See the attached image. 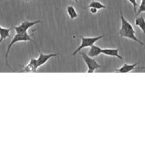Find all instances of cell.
Masks as SVG:
<instances>
[{
	"instance_id": "1",
	"label": "cell",
	"mask_w": 145,
	"mask_h": 146,
	"mask_svg": "<svg viewBox=\"0 0 145 146\" xmlns=\"http://www.w3.org/2000/svg\"><path fill=\"white\" fill-rule=\"evenodd\" d=\"M120 19H121V27L119 29V34L122 37L129 38L133 40L135 42L140 44L141 45H144L143 42L139 39L135 35V30L133 26L124 17L122 11H120Z\"/></svg>"
},
{
	"instance_id": "2",
	"label": "cell",
	"mask_w": 145,
	"mask_h": 146,
	"mask_svg": "<svg viewBox=\"0 0 145 146\" xmlns=\"http://www.w3.org/2000/svg\"><path fill=\"white\" fill-rule=\"evenodd\" d=\"M20 41H31V42H34V44H36L35 41L32 39V38L31 37V36L28 35L26 33H16L15 35L14 36V37L11 39V42L9 44L8 47H7V52H6L5 58H6V63H7V65L9 66L8 64V56L9 54V51L11 50V47L14 46V44H15L16 43L20 42Z\"/></svg>"
},
{
	"instance_id": "3",
	"label": "cell",
	"mask_w": 145,
	"mask_h": 146,
	"mask_svg": "<svg viewBox=\"0 0 145 146\" xmlns=\"http://www.w3.org/2000/svg\"><path fill=\"white\" fill-rule=\"evenodd\" d=\"M104 36H105V34H102V35L98 36L95 37L80 36L81 38V44L75 50V51L72 53V56H75L77 54H78V52H80V51L82 49H83V48H87V47H90L91 46L95 44L97 41H99V40L101 39L102 38H103Z\"/></svg>"
},
{
	"instance_id": "4",
	"label": "cell",
	"mask_w": 145,
	"mask_h": 146,
	"mask_svg": "<svg viewBox=\"0 0 145 146\" xmlns=\"http://www.w3.org/2000/svg\"><path fill=\"white\" fill-rule=\"evenodd\" d=\"M80 54L82 56L85 63L86 64L87 66H88L87 73H93L95 70L98 69V68H100L101 67V66L97 62L96 60H95L92 57L89 56L88 54L82 52L80 53Z\"/></svg>"
},
{
	"instance_id": "5",
	"label": "cell",
	"mask_w": 145,
	"mask_h": 146,
	"mask_svg": "<svg viewBox=\"0 0 145 146\" xmlns=\"http://www.w3.org/2000/svg\"><path fill=\"white\" fill-rule=\"evenodd\" d=\"M41 22V20H36V21H23L21 24H20L19 25L14 27V29L16 33H26L27 31H28L31 27H34V25H36V24Z\"/></svg>"
},
{
	"instance_id": "6",
	"label": "cell",
	"mask_w": 145,
	"mask_h": 146,
	"mask_svg": "<svg viewBox=\"0 0 145 146\" xmlns=\"http://www.w3.org/2000/svg\"><path fill=\"white\" fill-rule=\"evenodd\" d=\"M38 53H39V56L38 58H36L37 60V65L38 67L41 66L42 65L45 64L50 58H53V57L57 56L58 54H44L41 52L40 50H38Z\"/></svg>"
},
{
	"instance_id": "7",
	"label": "cell",
	"mask_w": 145,
	"mask_h": 146,
	"mask_svg": "<svg viewBox=\"0 0 145 146\" xmlns=\"http://www.w3.org/2000/svg\"><path fill=\"white\" fill-rule=\"evenodd\" d=\"M38 68L36 58H31L29 63L26 66H25L21 71V72H36Z\"/></svg>"
},
{
	"instance_id": "8",
	"label": "cell",
	"mask_w": 145,
	"mask_h": 146,
	"mask_svg": "<svg viewBox=\"0 0 145 146\" xmlns=\"http://www.w3.org/2000/svg\"><path fill=\"white\" fill-rule=\"evenodd\" d=\"M102 54L107 56H112L122 60L123 58L119 54L117 48H102Z\"/></svg>"
},
{
	"instance_id": "9",
	"label": "cell",
	"mask_w": 145,
	"mask_h": 146,
	"mask_svg": "<svg viewBox=\"0 0 145 146\" xmlns=\"http://www.w3.org/2000/svg\"><path fill=\"white\" fill-rule=\"evenodd\" d=\"M139 64V63H135V64H124L122 65V66H121L120 68L116 69V71H118L119 73H127L130 72V71H133L135 68H136V66Z\"/></svg>"
},
{
	"instance_id": "10",
	"label": "cell",
	"mask_w": 145,
	"mask_h": 146,
	"mask_svg": "<svg viewBox=\"0 0 145 146\" xmlns=\"http://www.w3.org/2000/svg\"><path fill=\"white\" fill-rule=\"evenodd\" d=\"M101 54H102V48L98 46L93 44L90 46V49L88 55L89 56L92 57V58H95V57L98 56Z\"/></svg>"
},
{
	"instance_id": "11",
	"label": "cell",
	"mask_w": 145,
	"mask_h": 146,
	"mask_svg": "<svg viewBox=\"0 0 145 146\" xmlns=\"http://www.w3.org/2000/svg\"><path fill=\"white\" fill-rule=\"evenodd\" d=\"M135 24H136L137 27H139L141 29L142 31H143L144 34H145V19L143 16H141V17H137V18L135 19L134 21Z\"/></svg>"
},
{
	"instance_id": "12",
	"label": "cell",
	"mask_w": 145,
	"mask_h": 146,
	"mask_svg": "<svg viewBox=\"0 0 145 146\" xmlns=\"http://www.w3.org/2000/svg\"><path fill=\"white\" fill-rule=\"evenodd\" d=\"M66 10L71 19H75L78 17V14L73 6H68V7H67Z\"/></svg>"
},
{
	"instance_id": "13",
	"label": "cell",
	"mask_w": 145,
	"mask_h": 146,
	"mask_svg": "<svg viewBox=\"0 0 145 146\" xmlns=\"http://www.w3.org/2000/svg\"><path fill=\"white\" fill-rule=\"evenodd\" d=\"M10 31H11L10 29L4 28L0 26V38L4 41V39L8 38L10 35Z\"/></svg>"
},
{
	"instance_id": "14",
	"label": "cell",
	"mask_w": 145,
	"mask_h": 146,
	"mask_svg": "<svg viewBox=\"0 0 145 146\" xmlns=\"http://www.w3.org/2000/svg\"><path fill=\"white\" fill-rule=\"evenodd\" d=\"M90 7H94V8H96L97 9H102L107 8L106 6L98 1H92L86 8H90Z\"/></svg>"
},
{
	"instance_id": "15",
	"label": "cell",
	"mask_w": 145,
	"mask_h": 146,
	"mask_svg": "<svg viewBox=\"0 0 145 146\" xmlns=\"http://www.w3.org/2000/svg\"><path fill=\"white\" fill-rule=\"evenodd\" d=\"M142 12H145V0H142L140 5L139 6L137 14H139Z\"/></svg>"
},
{
	"instance_id": "16",
	"label": "cell",
	"mask_w": 145,
	"mask_h": 146,
	"mask_svg": "<svg viewBox=\"0 0 145 146\" xmlns=\"http://www.w3.org/2000/svg\"><path fill=\"white\" fill-rule=\"evenodd\" d=\"M128 1H129V2H130L131 4H132V6H133L134 11H136V7H137V6H138L137 2H136V0H128Z\"/></svg>"
},
{
	"instance_id": "17",
	"label": "cell",
	"mask_w": 145,
	"mask_h": 146,
	"mask_svg": "<svg viewBox=\"0 0 145 146\" xmlns=\"http://www.w3.org/2000/svg\"><path fill=\"white\" fill-rule=\"evenodd\" d=\"M88 9H90V12L93 14H96V13L98 12V9H97L96 8H94V7H90V8H88Z\"/></svg>"
},
{
	"instance_id": "18",
	"label": "cell",
	"mask_w": 145,
	"mask_h": 146,
	"mask_svg": "<svg viewBox=\"0 0 145 146\" xmlns=\"http://www.w3.org/2000/svg\"><path fill=\"white\" fill-rule=\"evenodd\" d=\"M136 69H145V66H143V67H138V68H136Z\"/></svg>"
},
{
	"instance_id": "19",
	"label": "cell",
	"mask_w": 145,
	"mask_h": 146,
	"mask_svg": "<svg viewBox=\"0 0 145 146\" xmlns=\"http://www.w3.org/2000/svg\"><path fill=\"white\" fill-rule=\"evenodd\" d=\"M73 1H75V2H76V3L78 2V0H73Z\"/></svg>"
},
{
	"instance_id": "20",
	"label": "cell",
	"mask_w": 145,
	"mask_h": 146,
	"mask_svg": "<svg viewBox=\"0 0 145 146\" xmlns=\"http://www.w3.org/2000/svg\"><path fill=\"white\" fill-rule=\"evenodd\" d=\"M2 41H2V40H1V38H0V43H1V42H2Z\"/></svg>"
}]
</instances>
